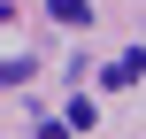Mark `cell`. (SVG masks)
<instances>
[{
    "instance_id": "obj_1",
    "label": "cell",
    "mask_w": 146,
    "mask_h": 139,
    "mask_svg": "<svg viewBox=\"0 0 146 139\" xmlns=\"http://www.w3.org/2000/svg\"><path fill=\"white\" fill-rule=\"evenodd\" d=\"M131 77H146V46H123L108 62V85H131Z\"/></svg>"
},
{
    "instance_id": "obj_2",
    "label": "cell",
    "mask_w": 146,
    "mask_h": 139,
    "mask_svg": "<svg viewBox=\"0 0 146 139\" xmlns=\"http://www.w3.org/2000/svg\"><path fill=\"white\" fill-rule=\"evenodd\" d=\"M31 70H38L31 54H0V85H31Z\"/></svg>"
},
{
    "instance_id": "obj_3",
    "label": "cell",
    "mask_w": 146,
    "mask_h": 139,
    "mask_svg": "<svg viewBox=\"0 0 146 139\" xmlns=\"http://www.w3.org/2000/svg\"><path fill=\"white\" fill-rule=\"evenodd\" d=\"M54 23H92V0H46Z\"/></svg>"
},
{
    "instance_id": "obj_4",
    "label": "cell",
    "mask_w": 146,
    "mask_h": 139,
    "mask_svg": "<svg viewBox=\"0 0 146 139\" xmlns=\"http://www.w3.org/2000/svg\"><path fill=\"white\" fill-rule=\"evenodd\" d=\"M0 23H8V8H0Z\"/></svg>"
}]
</instances>
